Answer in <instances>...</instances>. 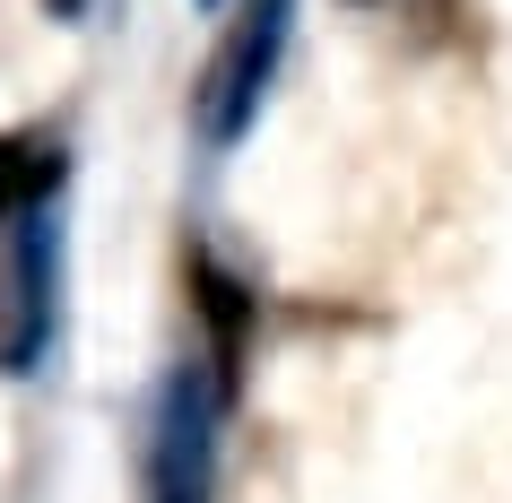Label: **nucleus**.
<instances>
[{"instance_id": "1", "label": "nucleus", "mask_w": 512, "mask_h": 503, "mask_svg": "<svg viewBox=\"0 0 512 503\" xmlns=\"http://www.w3.org/2000/svg\"><path fill=\"white\" fill-rule=\"evenodd\" d=\"M235 382L217 365H174L148 417V503H209L217 486V417Z\"/></svg>"}, {"instance_id": "2", "label": "nucleus", "mask_w": 512, "mask_h": 503, "mask_svg": "<svg viewBox=\"0 0 512 503\" xmlns=\"http://www.w3.org/2000/svg\"><path fill=\"white\" fill-rule=\"evenodd\" d=\"M287 27H296V0H235V18H226V35H217L209 70H200V87H191L200 139L235 148V139L252 131V113H261V96H270V70H278V53H287Z\"/></svg>"}, {"instance_id": "3", "label": "nucleus", "mask_w": 512, "mask_h": 503, "mask_svg": "<svg viewBox=\"0 0 512 503\" xmlns=\"http://www.w3.org/2000/svg\"><path fill=\"white\" fill-rule=\"evenodd\" d=\"M61 226L44 209L9 217L0 226V373L18 382V373L44 365V347H53V313H61Z\"/></svg>"}, {"instance_id": "4", "label": "nucleus", "mask_w": 512, "mask_h": 503, "mask_svg": "<svg viewBox=\"0 0 512 503\" xmlns=\"http://www.w3.org/2000/svg\"><path fill=\"white\" fill-rule=\"evenodd\" d=\"M183 287H191V313L209 321V365L226 373V382H243V347H252V287L226 278L217 252H200V243L183 252Z\"/></svg>"}, {"instance_id": "5", "label": "nucleus", "mask_w": 512, "mask_h": 503, "mask_svg": "<svg viewBox=\"0 0 512 503\" xmlns=\"http://www.w3.org/2000/svg\"><path fill=\"white\" fill-rule=\"evenodd\" d=\"M61 183H70L61 131H0V226L27 217V209H44Z\"/></svg>"}, {"instance_id": "6", "label": "nucleus", "mask_w": 512, "mask_h": 503, "mask_svg": "<svg viewBox=\"0 0 512 503\" xmlns=\"http://www.w3.org/2000/svg\"><path fill=\"white\" fill-rule=\"evenodd\" d=\"M87 9H96V0H44V18H61V27H70V18H87Z\"/></svg>"}]
</instances>
